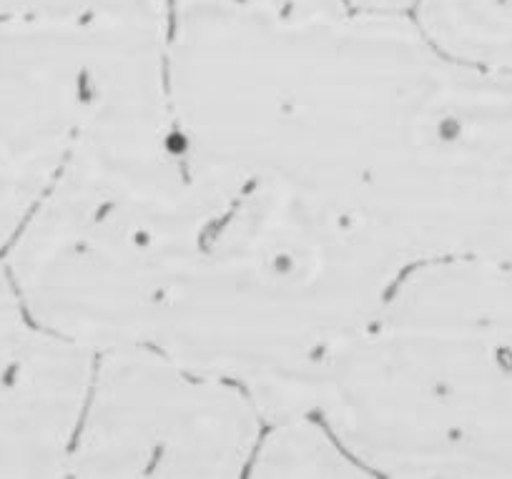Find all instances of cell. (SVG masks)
Listing matches in <instances>:
<instances>
[{"mask_svg":"<svg viewBox=\"0 0 512 479\" xmlns=\"http://www.w3.org/2000/svg\"><path fill=\"white\" fill-rule=\"evenodd\" d=\"M405 266L324 196L236 169L144 344L241 384L267 419L304 412Z\"/></svg>","mask_w":512,"mask_h":479,"instance_id":"1","label":"cell"},{"mask_svg":"<svg viewBox=\"0 0 512 479\" xmlns=\"http://www.w3.org/2000/svg\"><path fill=\"white\" fill-rule=\"evenodd\" d=\"M314 409L372 479H512V264H407Z\"/></svg>","mask_w":512,"mask_h":479,"instance_id":"2","label":"cell"},{"mask_svg":"<svg viewBox=\"0 0 512 479\" xmlns=\"http://www.w3.org/2000/svg\"><path fill=\"white\" fill-rule=\"evenodd\" d=\"M374 216L410 264H512V73L432 58L392 121Z\"/></svg>","mask_w":512,"mask_h":479,"instance_id":"3","label":"cell"},{"mask_svg":"<svg viewBox=\"0 0 512 479\" xmlns=\"http://www.w3.org/2000/svg\"><path fill=\"white\" fill-rule=\"evenodd\" d=\"M241 384L149 344L93 352L66 477L236 479L262 434Z\"/></svg>","mask_w":512,"mask_h":479,"instance_id":"4","label":"cell"},{"mask_svg":"<svg viewBox=\"0 0 512 479\" xmlns=\"http://www.w3.org/2000/svg\"><path fill=\"white\" fill-rule=\"evenodd\" d=\"M164 31L136 16L0 21V254L56 184L113 71Z\"/></svg>","mask_w":512,"mask_h":479,"instance_id":"5","label":"cell"},{"mask_svg":"<svg viewBox=\"0 0 512 479\" xmlns=\"http://www.w3.org/2000/svg\"><path fill=\"white\" fill-rule=\"evenodd\" d=\"M93 352L46 324L0 254V477H66Z\"/></svg>","mask_w":512,"mask_h":479,"instance_id":"6","label":"cell"},{"mask_svg":"<svg viewBox=\"0 0 512 479\" xmlns=\"http://www.w3.org/2000/svg\"><path fill=\"white\" fill-rule=\"evenodd\" d=\"M249 477L256 479H372L337 429L314 409L264 422Z\"/></svg>","mask_w":512,"mask_h":479,"instance_id":"7","label":"cell"},{"mask_svg":"<svg viewBox=\"0 0 512 479\" xmlns=\"http://www.w3.org/2000/svg\"><path fill=\"white\" fill-rule=\"evenodd\" d=\"M407 16L445 56L512 73V0H415Z\"/></svg>","mask_w":512,"mask_h":479,"instance_id":"8","label":"cell"},{"mask_svg":"<svg viewBox=\"0 0 512 479\" xmlns=\"http://www.w3.org/2000/svg\"><path fill=\"white\" fill-rule=\"evenodd\" d=\"M171 0H0V21L56 16L169 18Z\"/></svg>","mask_w":512,"mask_h":479,"instance_id":"9","label":"cell"},{"mask_svg":"<svg viewBox=\"0 0 512 479\" xmlns=\"http://www.w3.org/2000/svg\"><path fill=\"white\" fill-rule=\"evenodd\" d=\"M352 3L359 8L384 13H410V8L415 6V0H352Z\"/></svg>","mask_w":512,"mask_h":479,"instance_id":"10","label":"cell"}]
</instances>
